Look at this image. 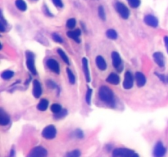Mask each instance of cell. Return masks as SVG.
<instances>
[{
  "instance_id": "obj_33",
  "label": "cell",
  "mask_w": 168,
  "mask_h": 157,
  "mask_svg": "<svg viewBox=\"0 0 168 157\" xmlns=\"http://www.w3.org/2000/svg\"><path fill=\"white\" fill-rule=\"evenodd\" d=\"M6 26H7V23H6L4 18H3V16H1V23H0V30L3 32V31L5 30Z\"/></svg>"
},
{
  "instance_id": "obj_3",
  "label": "cell",
  "mask_w": 168,
  "mask_h": 157,
  "mask_svg": "<svg viewBox=\"0 0 168 157\" xmlns=\"http://www.w3.org/2000/svg\"><path fill=\"white\" fill-rule=\"evenodd\" d=\"M116 9H117V12L121 15L122 18L128 19L129 16H130V11H129V9L127 8V7L124 3H122L121 2H117L116 3Z\"/></svg>"
},
{
  "instance_id": "obj_4",
  "label": "cell",
  "mask_w": 168,
  "mask_h": 157,
  "mask_svg": "<svg viewBox=\"0 0 168 157\" xmlns=\"http://www.w3.org/2000/svg\"><path fill=\"white\" fill-rule=\"evenodd\" d=\"M132 150L126 148H117L113 151V157H131L134 154Z\"/></svg>"
},
{
  "instance_id": "obj_39",
  "label": "cell",
  "mask_w": 168,
  "mask_h": 157,
  "mask_svg": "<svg viewBox=\"0 0 168 157\" xmlns=\"http://www.w3.org/2000/svg\"><path fill=\"white\" fill-rule=\"evenodd\" d=\"M131 157H139V155H138V154H136V153H134V154H133V155H131Z\"/></svg>"
},
{
  "instance_id": "obj_11",
  "label": "cell",
  "mask_w": 168,
  "mask_h": 157,
  "mask_svg": "<svg viewBox=\"0 0 168 157\" xmlns=\"http://www.w3.org/2000/svg\"><path fill=\"white\" fill-rule=\"evenodd\" d=\"M33 94L36 98H40L42 94V88L41 84L38 80H34L33 82Z\"/></svg>"
},
{
  "instance_id": "obj_13",
  "label": "cell",
  "mask_w": 168,
  "mask_h": 157,
  "mask_svg": "<svg viewBox=\"0 0 168 157\" xmlns=\"http://www.w3.org/2000/svg\"><path fill=\"white\" fill-rule=\"evenodd\" d=\"M47 66L49 67L51 71H53V72H55V73L58 74L59 73V65L55 60H53V59H49L48 62H47Z\"/></svg>"
},
{
  "instance_id": "obj_27",
  "label": "cell",
  "mask_w": 168,
  "mask_h": 157,
  "mask_svg": "<svg viewBox=\"0 0 168 157\" xmlns=\"http://www.w3.org/2000/svg\"><path fill=\"white\" fill-rule=\"evenodd\" d=\"M98 16H99L103 21L106 20V15H105V11H104L103 6H99L98 9Z\"/></svg>"
},
{
  "instance_id": "obj_36",
  "label": "cell",
  "mask_w": 168,
  "mask_h": 157,
  "mask_svg": "<svg viewBox=\"0 0 168 157\" xmlns=\"http://www.w3.org/2000/svg\"><path fill=\"white\" fill-rule=\"evenodd\" d=\"M76 137H80V138H82L83 137V133L81 132V130H76Z\"/></svg>"
},
{
  "instance_id": "obj_37",
  "label": "cell",
  "mask_w": 168,
  "mask_h": 157,
  "mask_svg": "<svg viewBox=\"0 0 168 157\" xmlns=\"http://www.w3.org/2000/svg\"><path fill=\"white\" fill-rule=\"evenodd\" d=\"M164 43H165V45H166V50H167L168 53V36H165L164 37Z\"/></svg>"
},
{
  "instance_id": "obj_24",
  "label": "cell",
  "mask_w": 168,
  "mask_h": 157,
  "mask_svg": "<svg viewBox=\"0 0 168 157\" xmlns=\"http://www.w3.org/2000/svg\"><path fill=\"white\" fill-rule=\"evenodd\" d=\"M62 110V109L61 105L58 104V103H54V104H53L51 106V111L52 112L54 113V114H58V113H59Z\"/></svg>"
},
{
  "instance_id": "obj_21",
  "label": "cell",
  "mask_w": 168,
  "mask_h": 157,
  "mask_svg": "<svg viewBox=\"0 0 168 157\" xmlns=\"http://www.w3.org/2000/svg\"><path fill=\"white\" fill-rule=\"evenodd\" d=\"M48 106H49V101L46 99H42L40 102V103L38 104L37 108L38 110H40V111H44L48 108Z\"/></svg>"
},
{
  "instance_id": "obj_18",
  "label": "cell",
  "mask_w": 168,
  "mask_h": 157,
  "mask_svg": "<svg viewBox=\"0 0 168 157\" xmlns=\"http://www.w3.org/2000/svg\"><path fill=\"white\" fill-rule=\"evenodd\" d=\"M96 65H97V67H98V69H100L101 71L106 70L107 68L106 62H105L103 58L101 57V56H98L97 58H96Z\"/></svg>"
},
{
  "instance_id": "obj_28",
  "label": "cell",
  "mask_w": 168,
  "mask_h": 157,
  "mask_svg": "<svg viewBox=\"0 0 168 157\" xmlns=\"http://www.w3.org/2000/svg\"><path fill=\"white\" fill-rule=\"evenodd\" d=\"M66 71H67V75H68L69 81H70V83H71V84H75V75H74L73 73H72V71H71L70 69H67Z\"/></svg>"
},
{
  "instance_id": "obj_41",
  "label": "cell",
  "mask_w": 168,
  "mask_h": 157,
  "mask_svg": "<svg viewBox=\"0 0 168 157\" xmlns=\"http://www.w3.org/2000/svg\"><path fill=\"white\" fill-rule=\"evenodd\" d=\"M35 1H36V0H35Z\"/></svg>"
},
{
  "instance_id": "obj_26",
  "label": "cell",
  "mask_w": 168,
  "mask_h": 157,
  "mask_svg": "<svg viewBox=\"0 0 168 157\" xmlns=\"http://www.w3.org/2000/svg\"><path fill=\"white\" fill-rule=\"evenodd\" d=\"M127 2L132 8H137L140 5V0H127Z\"/></svg>"
},
{
  "instance_id": "obj_6",
  "label": "cell",
  "mask_w": 168,
  "mask_h": 157,
  "mask_svg": "<svg viewBox=\"0 0 168 157\" xmlns=\"http://www.w3.org/2000/svg\"><path fill=\"white\" fill-rule=\"evenodd\" d=\"M26 65L28 69L33 75H36V69L35 66V59H34V54L31 52H26Z\"/></svg>"
},
{
  "instance_id": "obj_40",
  "label": "cell",
  "mask_w": 168,
  "mask_h": 157,
  "mask_svg": "<svg viewBox=\"0 0 168 157\" xmlns=\"http://www.w3.org/2000/svg\"><path fill=\"white\" fill-rule=\"evenodd\" d=\"M166 83H167V84H168V75H167V76H166Z\"/></svg>"
},
{
  "instance_id": "obj_38",
  "label": "cell",
  "mask_w": 168,
  "mask_h": 157,
  "mask_svg": "<svg viewBox=\"0 0 168 157\" xmlns=\"http://www.w3.org/2000/svg\"><path fill=\"white\" fill-rule=\"evenodd\" d=\"M48 84H50V85H49L50 88H52V89H54V88H56V84H54L53 82H52V81H48Z\"/></svg>"
},
{
  "instance_id": "obj_16",
  "label": "cell",
  "mask_w": 168,
  "mask_h": 157,
  "mask_svg": "<svg viewBox=\"0 0 168 157\" xmlns=\"http://www.w3.org/2000/svg\"><path fill=\"white\" fill-rule=\"evenodd\" d=\"M80 35V30L77 29L73 31H68L67 32V36L74 39L76 43H80V39H79V36Z\"/></svg>"
},
{
  "instance_id": "obj_12",
  "label": "cell",
  "mask_w": 168,
  "mask_h": 157,
  "mask_svg": "<svg viewBox=\"0 0 168 157\" xmlns=\"http://www.w3.org/2000/svg\"><path fill=\"white\" fill-rule=\"evenodd\" d=\"M153 59H154L155 62L157 63V66L159 67H164V56L163 54L160 52H157L153 54Z\"/></svg>"
},
{
  "instance_id": "obj_23",
  "label": "cell",
  "mask_w": 168,
  "mask_h": 157,
  "mask_svg": "<svg viewBox=\"0 0 168 157\" xmlns=\"http://www.w3.org/2000/svg\"><path fill=\"white\" fill-rule=\"evenodd\" d=\"M107 37L111 39H116L117 38V33L116 32V30L113 29H110L108 30H107L106 32Z\"/></svg>"
},
{
  "instance_id": "obj_29",
  "label": "cell",
  "mask_w": 168,
  "mask_h": 157,
  "mask_svg": "<svg viewBox=\"0 0 168 157\" xmlns=\"http://www.w3.org/2000/svg\"><path fill=\"white\" fill-rule=\"evenodd\" d=\"M80 150H74L71 152L66 154V157H80Z\"/></svg>"
},
{
  "instance_id": "obj_34",
  "label": "cell",
  "mask_w": 168,
  "mask_h": 157,
  "mask_svg": "<svg viewBox=\"0 0 168 157\" xmlns=\"http://www.w3.org/2000/svg\"><path fill=\"white\" fill-rule=\"evenodd\" d=\"M52 37H53V39L57 43H62V41H63L62 38L60 37L58 34H56V33L53 34V35H52Z\"/></svg>"
},
{
  "instance_id": "obj_35",
  "label": "cell",
  "mask_w": 168,
  "mask_h": 157,
  "mask_svg": "<svg viewBox=\"0 0 168 157\" xmlns=\"http://www.w3.org/2000/svg\"><path fill=\"white\" fill-rule=\"evenodd\" d=\"M52 1H53V2L57 7L62 8L63 7V3H62V0H52Z\"/></svg>"
},
{
  "instance_id": "obj_22",
  "label": "cell",
  "mask_w": 168,
  "mask_h": 157,
  "mask_svg": "<svg viewBox=\"0 0 168 157\" xmlns=\"http://www.w3.org/2000/svg\"><path fill=\"white\" fill-rule=\"evenodd\" d=\"M14 73L13 71H3L2 73V75H1V77L3 79V80H10L12 76H13Z\"/></svg>"
},
{
  "instance_id": "obj_15",
  "label": "cell",
  "mask_w": 168,
  "mask_h": 157,
  "mask_svg": "<svg viewBox=\"0 0 168 157\" xmlns=\"http://www.w3.org/2000/svg\"><path fill=\"white\" fill-rule=\"evenodd\" d=\"M135 79H136L138 87H143L146 83V78L141 72H137L135 74Z\"/></svg>"
},
{
  "instance_id": "obj_1",
  "label": "cell",
  "mask_w": 168,
  "mask_h": 157,
  "mask_svg": "<svg viewBox=\"0 0 168 157\" xmlns=\"http://www.w3.org/2000/svg\"><path fill=\"white\" fill-rule=\"evenodd\" d=\"M98 94H99L100 99L108 104H112L114 102V94H113V91L111 90L108 87H101L99 89Z\"/></svg>"
},
{
  "instance_id": "obj_9",
  "label": "cell",
  "mask_w": 168,
  "mask_h": 157,
  "mask_svg": "<svg viewBox=\"0 0 168 157\" xmlns=\"http://www.w3.org/2000/svg\"><path fill=\"white\" fill-rule=\"evenodd\" d=\"M144 22L146 23L148 25L153 28H156L158 25V20L157 17H155L154 16L152 15H147L144 17Z\"/></svg>"
},
{
  "instance_id": "obj_2",
  "label": "cell",
  "mask_w": 168,
  "mask_h": 157,
  "mask_svg": "<svg viewBox=\"0 0 168 157\" xmlns=\"http://www.w3.org/2000/svg\"><path fill=\"white\" fill-rule=\"evenodd\" d=\"M47 150L42 146H36L31 150L27 157H47Z\"/></svg>"
},
{
  "instance_id": "obj_31",
  "label": "cell",
  "mask_w": 168,
  "mask_h": 157,
  "mask_svg": "<svg viewBox=\"0 0 168 157\" xmlns=\"http://www.w3.org/2000/svg\"><path fill=\"white\" fill-rule=\"evenodd\" d=\"M92 93H93V90L90 89H89L88 91H87L86 96H85V100H86V102L89 105H90L91 98H92Z\"/></svg>"
},
{
  "instance_id": "obj_10",
  "label": "cell",
  "mask_w": 168,
  "mask_h": 157,
  "mask_svg": "<svg viewBox=\"0 0 168 157\" xmlns=\"http://www.w3.org/2000/svg\"><path fill=\"white\" fill-rule=\"evenodd\" d=\"M112 59H113V66L116 69H117L119 71V67L122 68V59H121V57L118 54V53L117 52H113L112 53Z\"/></svg>"
},
{
  "instance_id": "obj_5",
  "label": "cell",
  "mask_w": 168,
  "mask_h": 157,
  "mask_svg": "<svg viewBox=\"0 0 168 157\" xmlns=\"http://www.w3.org/2000/svg\"><path fill=\"white\" fill-rule=\"evenodd\" d=\"M57 134V130L56 128L53 125H49L46 128H44V130L42 132L43 137L46 139H53L56 137Z\"/></svg>"
},
{
  "instance_id": "obj_17",
  "label": "cell",
  "mask_w": 168,
  "mask_h": 157,
  "mask_svg": "<svg viewBox=\"0 0 168 157\" xmlns=\"http://www.w3.org/2000/svg\"><path fill=\"white\" fill-rule=\"evenodd\" d=\"M9 121H10L9 115L6 114L2 110H1V111H0V124L2 125V126H4V125L8 124Z\"/></svg>"
},
{
  "instance_id": "obj_8",
  "label": "cell",
  "mask_w": 168,
  "mask_h": 157,
  "mask_svg": "<svg viewBox=\"0 0 168 157\" xmlns=\"http://www.w3.org/2000/svg\"><path fill=\"white\" fill-rule=\"evenodd\" d=\"M133 76L130 71H127L125 75V80L123 82V88L126 89H130L133 87Z\"/></svg>"
},
{
  "instance_id": "obj_32",
  "label": "cell",
  "mask_w": 168,
  "mask_h": 157,
  "mask_svg": "<svg viewBox=\"0 0 168 157\" xmlns=\"http://www.w3.org/2000/svg\"><path fill=\"white\" fill-rule=\"evenodd\" d=\"M66 110H62V111H60L59 113L58 114H54V116H55L56 119H62L66 115Z\"/></svg>"
},
{
  "instance_id": "obj_30",
  "label": "cell",
  "mask_w": 168,
  "mask_h": 157,
  "mask_svg": "<svg viewBox=\"0 0 168 157\" xmlns=\"http://www.w3.org/2000/svg\"><path fill=\"white\" fill-rule=\"evenodd\" d=\"M75 24H76V21L74 18H71L67 21L66 22V26L68 27L69 29H73L74 27L75 26Z\"/></svg>"
},
{
  "instance_id": "obj_25",
  "label": "cell",
  "mask_w": 168,
  "mask_h": 157,
  "mask_svg": "<svg viewBox=\"0 0 168 157\" xmlns=\"http://www.w3.org/2000/svg\"><path fill=\"white\" fill-rule=\"evenodd\" d=\"M57 51H58V53L60 55L61 58L63 60V62H66V64H69V59H68V58H67V56L66 55V53L62 51V49H60V48H58Z\"/></svg>"
},
{
  "instance_id": "obj_14",
  "label": "cell",
  "mask_w": 168,
  "mask_h": 157,
  "mask_svg": "<svg viewBox=\"0 0 168 157\" xmlns=\"http://www.w3.org/2000/svg\"><path fill=\"white\" fill-rule=\"evenodd\" d=\"M82 64H83V70H84V73L85 75V79H86L87 82H89L90 81V73H89V70L88 60L86 58H84L82 59Z\"/></svg>"
},
{
  "instance_id": "obj_7",
  "label": "cell",
  "mask_w": 168,
  "mask_h": 157,
  "mask_svg": "<svg viewBox=\"0 0 168 157\" xmlns=\"http://www.w3.org/2000/svg\"><path fill=\"white\" fill-rule=\"evenodd\" d=\"M166 154V148L163 146L162 142H158L153 149V156L154 157H163V155Z\"/></svg>"
},
{
  "instance_id": "obj_20",
  "label": "cell",
  "mask_w": 168,
  "mask_h": 157,
  "mask_svg": "<svg viewBox=\"0 0 168 157\" xmlns=\"http://www.w3.org/2000/svg\"><path fill=\"white\" fill-rule=\"evenodd\" d=\"M15 4H16V7H17L20 11L25 12L26 10L27 6H26V3L25 2L24 0H16Z\"/></svg>"
},
{
  "instance_id": "obj_19",
  "label": "cell",
  "mask_w": 168,
  "mask_h": 157,
  "mask_svg": "<svg viewBox=\"0 0 168 157\" xmlns=\"http://www.w3.org/2000/svg\"><path fill=\"white\" fill-rule=\"evenodd\" d=\"M107 81H108L109 84H118L120 82V78L117 74H110L108 77V79H107Z\"/></svg>"
}]
</instances>
